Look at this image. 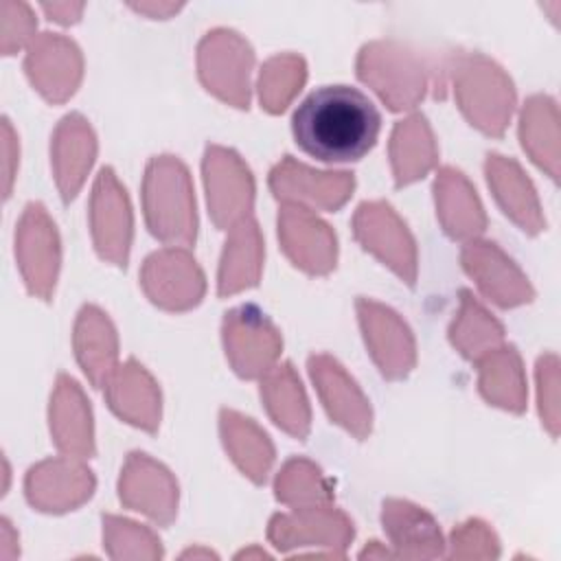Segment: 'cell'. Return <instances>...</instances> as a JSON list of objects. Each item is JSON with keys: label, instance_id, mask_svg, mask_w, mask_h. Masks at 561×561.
Wrapping results in <instances>:
<instances>
[{"label": "cell", "instance_id": "6da1fadb", "mask_svg": "<svg viewBox=\"0 0 561 561\" xmlns=\"http://www.w3.org/2000/svg\"><path fill=\"white\" fill-rule=\"evenodd\" d=\"M381 114L357 88L322 85L298 103L291 116L296 145L324 162H353L377 142Z\"/></svg>", "mask_w": 561, "mask_h": 561}, {"label": "cell", "instance_id": "7a4b0ae2", "mask_svg": "<svg viewBox=\"0 0 561 561\" xmlns=\"http://www.w3.org/2000/svg\"><path fill=\"white\" fill-rule=\"evenodd\" d=\"M147 221L164 241H191L195 237V213L184 167L178 160H156L145 184Z\"/></svg>", "mask_w": 561, "mask_h": 561}, {"label": "cell", "instance_id": "3957f363", "mask_svg": "<svg viewBox=\"0 0 561 561\" xmlns=\"http://www.w3.org/2000/svg\"><path fill=\"white\" fill-rule=\"evenodd\" d=\"M15 254L28 289L48 298L50 287L55 285L59 248L55 226L48 221L39 204H31L22 217L15 237Z\"/></svg>", "mask_w": 561, "mask_h": 561}, {"label": "cell", "instance_id": "277c9868", "mask_svg": "<svg viewBox=\"0 0 561 561\" xmlns=\"http://www.w3.org/2000/svg\"><path fill=\"white\" fill-rule=\"evenodd\" d=\"M123 193L125 191H121V186L116 184L114 173L110 169H103L94 186V239L99 252L118 265H125L131 234L129 206Z\"/></svg>", "mask_w": 561, "mask_h": 561}, {"label": "cell", "instance_id": "5b68a950", "mask_svg": "<svg viewBox=\"0 0 561 561\" xmlns=\"http://www.w3.org/2000/svg\"><path fill=\"white\" fill-rule=\"evenodd\" d=\"M26 72L46 99H66L75 92L79 81V55L75 44L44 33L28 50Z\"/></svg>", "mask_w": 561, "mask_h": 561}, {"label": "cell", "instance_id": "8992f818", "mask_svg": "<svg viewBox=\"0 0 561 561\" xmlns=\"http://www.w3.org/2000/svg\"><path fill=\"white\" fill-rule=\"evenodd\" d=\"M250 64L252 53L241 39H237L226 64V33H213L199 48V75L204 83L237 107L248 105V77L239 72H248Z\"/></svg>", "mask_w": 561, "mask_h": 561}, {"label": "cell", "instance_id": "52a82bcc", "mask_svg": "<svg viewBox=\"0 0 561 561\" xmlns=\"http://www.w3.org/2000/svg\"><path fill=\"white\" fill-rule=\"evenodd\" d=\"M357 237L379 254L388 265H392L401 276L412 283L414 278V248L405 232V226L390 213L383 204H364L355 219Z\"/></svg>", "mask_w": 561, "mask_h": 561}, {"label": "cell", "instance_id": "ba28073f", "mask_svg": "<svg viewBox=\"0 0 561 561\" xmlns=\"http://www.w3.org/2000/svg\"><path fill=\"white\" fill-rule=\"evenodd\" d=\"M145 287L164 307H188L199 300L202 274L184 252L153 254L145 265Z\"/></svg>", "mask_w": 561, "mask_h": 561}, {"label": "cell", "instance_id": "9c48e42d", "mask_svg": "<svg viewBox=\"0 0 561 561\" xmlns=\"http://www.w3.org/2000/svg\"><path fill=\"white\" fill-rule=\"evenodd\" d=\"M270 184L278 197L307 199L324 208H337L348 197L353 178L348 173H318L287 158L272 171Z\"/></svg>", "mask_w": 561, "mask_h": 561}, {"label": "cell", "instance_id": "30bf717a", "mask_svg": "<svg viewBox=\"0 0 561 561\" xmlns=\"http://www.w3.org/2000/svg\"><path fill=\"white\" fill-rule=\"evenodd\" d=\"M309 366L331 416L344 427L353 430L357 436H364L370 427V412L355 383L335 362L327 357H313Z\"/></svg>", "mask_w": 561, "mask_h": 561}, {"label": "cell", "instance_id": "8fae6325", "mask_svg": "<svg viewBox=\"0 0 561 561\" xmlns=\"http://www.w3.org/2000/svg\"><path fill=\"white\" fill-rule=\"evenodd\" d=\"M278 221L289 256H294L302 248V243H307L296 265L309 272H327L333 265L335 239L322 221L311 217L305 208H285Z\"/></svg>", "mask_w": 561, "mask_h": 561}, {"label": "cell", "instance_id": "7c38bea8", "mask_svg": "<svg viewBox=\"0 0 561 561\" xmlns=\"http://www.w3.org/2000/svg\"><path fill=\"white\" fill-rule=\"evenodd\" d=\"M206 186H208V204L213 208V217L217 226H230L237 219H243L239 208L234 206L228 191H237L241 195H252V180L248 169L241 167L237 156L224 149H208L206 162Z\"/></svg>", "mask_w": 561, "mask_h": 561}, {"label": "cell", "instance_id": "4fadbf2b", "mask_svg": "<svg viewBox=\"0 0 561 561\" xmlns=\"http://www.w3.org/2000/svg\"><path fill=\"white\" fill-rule=\"evenodd\" d=\"M55 169H57V182L64 193V199L75 197L83 173L92 164L94 156V138L85 121L77 114L66 116L55 134Z\"/></svg>", "mask_w": 561, "mask_h": 561}, {"label": "cell", "instance_id": "5bb4252c", "mask_svg": "<svg viewBox=\"0 0 561 561\" xmlns=\"http://www.w3.org/2000/svg\"><path fill=\"white\" fill-rule=\"evenodd\" d=\"M50 427L55 440L64 451L85 456L92 451V430H90V410L77 390V383L61 377L53 408H50Z\"/></svg>", "mask_w": 561, "mask_h": 561}, {"label": "cell", "instance_id": "9a60e30c", "mask_svg": "<svg viewBox=\"0 0 561 561\" xmlns=\"http://www.w3.org/2000/svg\"><path fill=\"white\" fill-rule=\"evenodd\" d=\"M383 524L399 548L408 557H436L440 554V533L434 519L421 508L405 502L383 504Z\"/></svg>", "mask_w": 561, "mask_h": 561}, {"label": "cell", "instance_id": "2e32d148", "mask_svg": "<svg viewBox=\"0 0 561 561\" xmlns=\"http://www.w3.org/2000/svg\"><path fill=\"white\" fill-rule=\"evenodd\" d=\"M53 489H59L55 511H64L66 506H72L81 502L85 495H90L92 491L90 471L68 462H44L28 473L26 495L31 504L42 506L44 500L53 493Z\"/></svg>", "mask_w": 561, "mask_h": 561}, {"label": "cell", "instance_id": "e0dca14e", "mask_svg": "<svg viewBox=\"0 0 561 561\" xmlns=\"http://www.w3.org/2000/svg\"><path fill=\"white\" fill-rule=\"evenodd\" d=\"M465 267L471 272V276L478 278V285L484 289L491 287L493 278H500V305H517L522 300H528L530 294L524 278L517 274V270L511 267V261H506L493 243H471L462 254Z\"/></svg>", "mask_w": 561, "mask_h": 561}, {"label": "cell", "instance_id": "ac0fdd59", "mask_svg": "<svg viewBox=\"0 0 561 561\" xmlns=\"http://www.w3.org/2000/svg\"><path fill=\"white\" fill-rule=\"evenodd\" d=\"M259 232L254 221L241 219L234 228L219 270V294H232L256 280L259 274Z\"/></svg>", "mask_w": 561, "mask_h": 561}, {"label": "cell", "instance_id": "d6986e66", "mask_svg": "<svg viewBox=\"0 0 561 561\" xmlns=\"http://www.w3.org/2000/svg\"><path fill=\"white\" fill-rule=\"evenodd\" d=\"M164 484H171L167 471H162L147 458L131 460L125 478L121 480V497L129 506H136V511H145L147 515L167 522L173 513V495L153 491L156 486Z\"/></svg>", "mask_w": 561, "mask_h": 561}, {"label": "cell", "instance_id": "ffe728a7", "mask_svg": "<svg viewBox=\"0 0 561 561\" xmlns=\"http://www.w3.org/2000/svg\"><path fill=\"white\" fill-rule=\"evenodd\" d=\"M110 401L112 408L121 414L127 416L129 423L142 425L153 430L156 419H158V399L151 379L134 364L125 366L121 375L114 379L110 386Z\"/></svg>", "mask_w": 561, "mask_h": 561}, {"label": "cell", "instance_id": "44dd1931", "mask_svg": "<svg viewBox=\"0 0 561 561\" xmlns=\"http://www.w3.org/2000/svg\"><path fill=\"white\" fill-rule=\"evenodd\" d=\"M434 160L432 136L421 116H412L397 125L392 136V162L399 184L421 178Z\"/></svg>", "mask_w": 561, "mask_h": 561}, {"label": "cell", "instance_id": "7402d4cb", "mask_svg": "<svg viewBox=\"0 0 561 561\" xmlns=\"http://www.w3.org/2000/svg\"><path fill=\"white\" fill-rule=\"evenodd\" d=\"M221 430L226 436V447L232 451V458L252 480L261 482L272 462V447L267 443V436L259 432L250 423V419H241L234 412H224Z\"/></svg>", "mask_w": 561, "mask_h": 561}, {"label": "cell", "instance_id": "603a6c76", "mask_svg": "<svg viewBox=\"0 0 561 561\" xmlns=\"http://www.w3.org/2000/svg\"><path fill=\"white\" fill-rule=\"evenodd\" d=\"M270 537L276 548H294V546H305V543L313 546L316 541H322V546H346L348 537H353V530L342 515L320 511L316 528H305V524H300L296 519V515L294 517H289V515L274 517Z\"/></svg>", "mask_w": 561, "mask_h": 561}, {"label": "cell", "instance_id": "cb8c5ba5", "mask_svg": "<svg viewBox=\"0 0 561 561\" xmlns=\"http://www.w3.org/2000/svg\"><path fill=\"white\" fill-rule=\"evenodd\" d=\"M261 392L267 401V408L274 421L280 427H285L289 434L302 438L309 427V412H307L305 394L291 368L283 366L276 375L267 379Z\"/></svg>", "mask_w": 561, "mask_h": 561}, {"label": "cell", "instance_id": "d4e9b609", "mask_svg": "<svg viewBox=\"0 0 561 561\" xmlns=\"http://www.w3.org/2000/svg\"><path fill=\"white\" fill-rule=\"evenodd\" d=\"M77 357L94 383H101L114 359V335L96 309H83L77 324Z\"/></svg>", "mask_w": 561, "mask_h": 561}, {"label": "cell", "instance_id": "484cf974", "mask_svg": "<svg viewBox=\"0 0 561 561\" xmlns=\"http://www.w3.org/2000/svg\"><path fill=\"white\" fill-rule=\"evenodd\" d=\"M489 184H493V188L497 193H508L500 197L502 206L506 208V215H511L513 219H517L524 230L528 226V230H537L539 219H537V204L533 197V188L528 184V180H524L522 171L506 160H500V156H491L489 160Z\"/></svg>", "mask_w": 561, "mask_h": 561}, {"label": "cell", "instance_id": "4316f807", "mask_svg": "<svg viewBox=\"0 0 561 561\" xmlns=\"http://www.w3.org/2000/svg\"><path fill=\"white\" fill-rule=\"evenodd\" d=\"M276 495L283 502H322L327 500V489L322 486V480L318 476V469H313L307 462L294 460L285 467V471L278 476Z\"/></svg>", "mask_w": 561, "mask_h": 561}, {"label": "cell", "instance_id": "83f0119b", "mask_svg": "<svg viewBox=\"0 0 561 561\" xmlns=\"http://www.w3.org/2000/svg\"><path fill=\"white\" fill-rule=\"evenodd\" d=\"M305 79V66L296 57H278L272 59L261 72V101L270 112H278V85H283V94L289 96L300 88Z\"/></svg>", "mask_w": 561, "mask_h": 561}]
</instances>
